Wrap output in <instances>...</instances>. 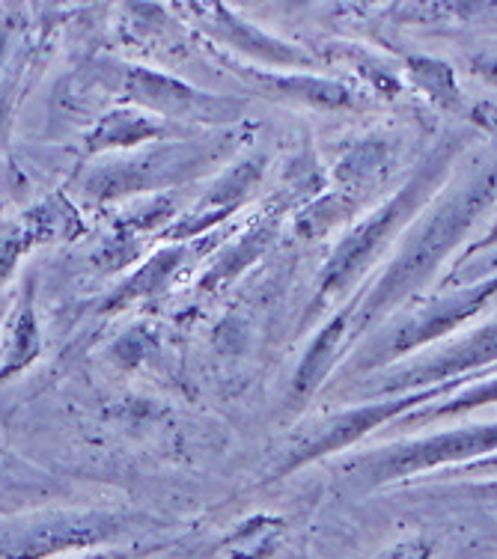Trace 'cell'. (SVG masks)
<instances>
[{
    "mask_svg": "<svg viewBox=\"0 0 497 559\" xmlns=\"http://www.w3.org/2000/svg\"><path fill=\"white\" fill-rule=\"evenodd\" d=\"M262 176V162H241L238 167L227 170L215 185L212 191L194 205V212H188L185 217H179L164 238H174L179 245H188L191 238L212 229L215 224H221L224 217H229L236 212L238 205L245 203L250 197V191L257 188Z\"/></svg>",
    "mask_w": 497,
    "mask_h": 559,
    "instance_id": "8",
    "label": "cell"
},
{
    "mask_svg": "<svg viewBox=\"0 0 497 559\" xmlns=\"http://www.w3.org/2000/svg\"><path fill=\"white\" fill-rule=\"evenodd\" d=\"M497 188V164L488 167L480 179L471 182L450 197L447 203L435 212L426 224L409 238V245L402 248L400 259L390 265V271L379 280V286L369 292V298L360 307V324L372 322L381 310H388L393 304H400L409 292L421 286L429 277L438 262L459 245V238L465 236L468 226L474 224V217L483 212V205L492 200Z\"/></svg>",
    "mask_w": 497,
    "mask_h": 559,
    "instance_id": "1",
    "label": "cell"
},
{
    "mask_svg": "<svg viewBox=\"0 0 497 559\" xmlns=\"http://www.w3.org/2000/svg\"><path fill=\"white\" fill-rule=\"evenodd\" d=\"M453 152V143H443L441 150L435 152L433 158L411 176V182L402 188L400 194H393V200H390L384 209H379L376 215H369L364 224L357 226L355 233H348V236L340 241V248L334 250V257L328 259V265H324L322 271V280H319L322 298L352 289V283L360 280V274L369 269V262L379 257V250L384 248V241L397 233V226H400L411 212L421 209L426 194H429L435 185H438V179H441L443 167H447Z\"/></svg>",
    "mask_w": 497,
    "mask_h": 559,
    "instance_id": "2",
    "label": "cell"
},
{
    "mask_svg": "<svg viewBox=\"0 0 497 559\" xmlns=\"http://www.w3.org/2000/svg\"><path fill=\"white\" fill-rule=\"evenodd\" d=\"M459 381H447V384H435V388L423 390V393H411V396H397L388 399V402H379V405H364V408H352L343 411V414H336V417L324 419L322 426H316L310 431V438H304L298 447L283 455V464L274 471V479L283 474H293L298 471L301 464L316 462V459H322V455H331V452H340L352 447L355 441H360L367 431H372L381 423H388L393 414H400L405 408H414V405H423V402H429V399L441 396L450 388H455Z\"/></svg>",
    "mask_w": 497,
    "mask_h": 559,
    "instance_id": "5",
    "label": "cell"
},
{
    "mask_svg": "<svg viewBox=\"0 0 497 559\" xmlns=\"http://www.w3.org/2000/svg\"><path fill=\"white\" fill-rule=\"evenodd\" d=\"M381 559H426V548L423 545H402V548L388 550Z\"/></svg>",
    "mask_w": 497,
    "mask_h": 559,
    "instance_id": "22",
    "label": "cell"
},
{
    "mask_svg": "<svg viewBox=\"0 0 497 559\" xmlns=\"http://www.w3.org/2000/svg\"><path fill=\"white\" fill-rule=\"evenodd\" d=\"M348 312H340L336 319L324 324L322 331L316 334L313 345L307 348L298 372H295V393H313L319 384L324 381V376L331 372V366L336 360V352L343 345V336H346Z\"/></svg>",
    "mask_w": 497,
    "mask_h": 559,
    "instance_id": "16",
    "label": "cell"
},
{
    "mask_svg": "<svg viewBox=\"0 0 497 559\" xmlns=\"http://www.w3.org/2000/svg\"><path fill=\"white\" fill-rule=\"evenodd\" d=\"M36 245V236L27 224H12L0 233V286L10 280V274L19 265V259Z\"/></svg>",
    "mask_w": 497,
    "mask_h": 559,
    "instance_id": "20",
    "label": "cell"
},
{
    "mask_svg": "<svg viewBox=\"0 0 497 559\" xmlns=\"http://www.w3.org/2000/svg\"><path fill=\"white\" fill-rule=\"evenodd\" d=\"M497 450V423L492 426H474V429H455L426 438V441L405 443V447H393L379 455H372L367 462L357 464V474L367 476L372 483H388V479H400V476L417 474V471H429L438 464L462 462L471 455H486Z\"/></svg>",
    "mask_w": 497,
    "mask_h": 559,
    "instance_id": "4",
    "label": "cell"
},
{
    "mask_svg": "<svg viewBox=\"0 0 497 559\" xmlns=\"http://www.w3.org/2000/svg\"><path fill=\"white\" fill-rule=\"evenodd\" d=\"M488 402H497V378L495 381H483V384H474V388H468L462 396H455L453 402H447L433 414H423V417H414L411 423H417V419H438V417H450V414H462V411L471 408H483Z\"/></svg>",
    "mask_w": 497,
    "mask_h": 559,
    "instance_id": "21",
    "label": "cell"
},
{
    "mask_svg": "<svg viewBox=\"0 0 497 559\" xmlns=\"http://www.w3.org/2000/svg\"><path fill=\"white\" fill-rule=\"evenodd\" d=\"M114 72H117L114 90L129 102L131 108L167 119L179 129L191 126V122L221 126L238 114L229 98L209 96L174 75H162V72L143 69V66H114Z\"/></svg>",
    "mask_w": 497,
    "mask_h": 559,
    "instance_id": "3",
    "label": "cell"
},
{
    "mask_svg": "<svg viewBox=\"0 0 497 559\" xmlns=\"http://www.w3.org/2000/svg\"><path fill=\"white\" fill-rule=\"evenodd\" d=\"M39 352H43V336L36 324L33 286H27V292L10 310L7 324L0 328V381L19 376L39 357Z\"/></svg>",
    "mask_w": 497,
    "mask_h": 559,
    "instance_id": "13",
    "label": "cell"
},
{
    "mask_svg": "<svg viewBox=\"0 0 497 559\" xmlns=\"http://www.w3.org/2000/svg\"><path fill=\"white\" fill-rule=\"evenodd\" d=\"M205 164V155L200 146L191 143H162L143 158H129L96 173L84 188L90 197H122V194H141V191H155L164 185L182 182L191 179Z\"/></svg>",
    "mask_w": 497,
    "mask_h": 559,
    "instance_id": "6",
    "label": "cell"
},
{
    "mask_svg": "<svg viewBox=\"0 0 497 559\" xmlns=\"http://www.w3.org/2000/svg\"><path fill=\"white\" fill-rule=\"evenodd\" d=\"M497 360V324H488L480 334L468 336L465 343L453 345L450 352L433 357L429 364H417L393 376L388 381V390L405 388H423V384H447V381H459L465 376L468 369H476V366H486Z\"/></svg>",
    "mask_w": 497,
    "mask_h": 559,
    "instance_id": "10",
    "label": "cell"
},
{
    "mask_svg": "<svg viewBox=\"0 0 497 559\" xmlns=\"http://www.w3.org/2000/svg\"><path fill=\"white\" fill-rule=\"evenodd\" d=\"M191 15L197 19V24L203 27L212 39H217L221 45H227L238 55H248L253 60H265V63L274 66H295V69H304V66L313 63V57H307L301 48H295L289 43H281L269 33H262L260 27L241 22L236 12H229L227 7L221 3H209V7H191Z\"/></svg>",
    "mask_w": 497,
    "mask_h": 559,
    "instance_id": "7",
    "label": "cell"
},
{
    "mask_svg": "<svg viewBox=\"0 0 497 559\" xmlns=\"http://www.w3.org/2000/svg\"><path fill=\"white\" fill-rule=\"evenodd\" d=\"M495 292L497 277H492L483 280V283H476V286H468V289L455 292V295L438 298V301L429 304L426 310L417 312V316L402 328L400 334L393 336L390 355H402V352H411V348H417V345L429 343L435 336L450 334L455 324H462L465 319H471Z\"/></svg>",
    "mask_w": 497,
    "mask_h": 559,
    "instance_id": "9",
    "label": "cell"
},
{
    "mask_svg": "<svg viewBox=\"0 0 497 559\" xmlns=\"http://www.w3.org/2000/svg\"><path fill=\"white\" fill-rule=\"evenodd\" d=\"M409 72L414 84L421 86L426 96L443 105V108H455L459 105V86H455L453 69L441 60H429V57H409Z\"/></svg>",
    "mask_w": 497,
    "mask_h": 559,
    "instance_id": "19",
    "label": "cell"
},
{
    "mask_svg": "<svg viewBox=\"0 0 497 559\" xmlns=\"http://www.w3.org/2000/svg\"><path fill=\"white\" fill-rule=\"evenodd\" d=\"M179 126L167 122L162 117H152L141 108H119L108 117L96 122V129L87 134L90 152H108V150H134L143 143H155V140H167L179 134Z\"/></svg>",
    "mask_w": 497,
    "mask_h": 559,
    "instance_id": "11",
    "label": "cell"
},
{
    "mask_svg": "<svg viewBox=\"0 0 497 559\" xmlns=\"http://www.w3.org/2000/svg\"><path fill=\"white\" fill-rule=\"evenodd\" d=\"M277 226H281V215H265V221H257L245 236L236 238V241L212 262V269L205 271V277L200 280V289H221V286H227L229 280H236L248 265H253V262L265 253V248L271 245V238L277 236Z\"/></svg>",
    "mask_w": 497,
    "mask_h": 559,
    "instance_id": "14",
    "label": "cell"
},
{
    "mask_svg": "<svg viewBox=\"0 0 497 559\" xmlns=\"http://www.w3.org/2000/svg\"><path fill=\"white\" fill-rule=\"evenodd\" d=\"M238 75L248 78L250 84L277 98H293L301 105H313V108L336 110L352 108V93L346 86L334 81V78L319 75H271L260 69H248V66H233Z\"/></svg>",
    "mask_w": 497,
    "mask_h": 559,
    "instance_id": "12",
    "label": "cell"
},
{
    "mask_svg": "<svg viewBox=\"0 0 497 559\" xmlns=\"http://www.w3.org/2000/svg\"><path fill=\"white\" fill-rule=\"evenodd\" d=\"M384 164H388V146L381 140H364V143H357L355 150H348L343 155V162L336 164L334 176L348 188H364L376 176H381Z\"/></svg>",
    "mask_w": 497,
    "mask_h": 559,
    "instance_id": "18",
    "label": "cell"
},
{
    "mask_svg": "<svg viewBox=\"0 0 497 559\" xmlns=\"http://www.w3.org/2000/svg\"><path fill=\"white\" fill-rule=\"evenodd\" d=\"M191 257V248L188 245H174V248L167 250H158L155 257L146 259L141 269L134 271L122 286H119L114 295L105 298L102 304V310H122V307H129V304H138V301H146L152 295H158V292L167 286V280L174 277L179 265H182L185 259Z\"/></svg>",
    "mask_w": 497,
    "mask_h": 559,
    "instance_id": "15",
    "label": "cell"
},
{
    "mask_svg": "<svg viewBox=\"0 0 497 559\" xmlns=\"http://www.w3.org/2000/svg\"><path fill=\"white\" fill-rule=\"evenodd\" d=\"M480 72L486 75V81H492V84H497V60H492V63H483V66H480Z\"/></svg>",
    "mask_w": 497,
    "mask_h": 559,
    "instance_id": "23",
    "label": "cell"
},
{
    "mask_svg": "<svg viewBox=\"0 0 497 559\" xmlns=\"http://www.w3.org/2000/svg\"><path fill=\"white\" fill-rule=\"evenodd\" d=\"M355 209L357 203L346 194L319 197L316 203H310L304 212H298V217H295V236L307 238V241L328 236V233H331L336 224H343Z\"/></svg>",
    "mask_w": 497,
    "mask_h": 559,
    "instance_id": "17",
    "label": "cell"
}]
</instances>
